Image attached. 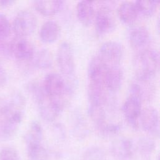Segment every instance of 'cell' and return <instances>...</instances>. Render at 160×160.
<instances>
[{"label":"cell","instance_id":"cell-32","mask_svg":"<svg viewBox=\"0 0 160 160\" xmlns=\"http://www.w3.org/2000/svg\"><path fill=\"white\" fill-rule=\"evenodd\" d=\"M15 2L12 0H0V6L3 8H7L12 5Z\"/></svg>","mask_w":160,"mask_h":160},{"label":"cell","instance_id":"cell-29","mask_svg":"<svg viewBox=\"0 0 160 160\" xmlns=\"http://www.w3.org/2000/svg\"><path fill=\"white\" fill-rule=\"evenodd\" d=\"M12 26L7 18L2 13L0 12V42L4 41L11 34ZM0 42V43H1Z\"/></svg>","mask_w":160,"mask_h":160},{"label":"cell","instance_id":"cell-12","mask_svg":"<svg viewBox=\"0 0 160 160\" xmlns=\"http://www.w3.org/2000/svg\"><path fill=\"white\" fill-rule=\"evenodd\" d=\"M110 151L116 160H131L134 153V142L127 138H119L111 144Z\"/></svg>","mask_w":160,"mask_h":160},{"label":"cell","instance_id":"cell-5","mask_svg":"<svg viewBox=\"0 0 160 160\" xmlns=\"http://www.w3.org/2000/svg\"><path fill=\"white\" fill-rule=\"evenodd\" d=\"M56 59L61 73L65 76L68 82H73L75 70L74 52L71 44L68 42H62L58 48Z\"/></svg>","mask_w":160,"mask_h":160},{"label":"cell","instance_id":"cell-33","mask_svg":"<svg viewBox=\"0 0 160 160\" xmlns=\"http://www.w3.org/2000/svg\"></svg>","mask_w":160,"mask_h":160},{"label":"cell","instance_id":"cell-25","mask_svg":"<svg viewBox=\"0 0 160 160\" xmlns=\"http://www.w3.org/2000/svg\"><path fill=\"white\" fill-rule=\"evenodd\" d=\"M121 126L119 123L106 121L97 128L99 134L103 138H110L118 134L121 131Z\"/></svg>","mask_w":160,"mask_h":160},{"label":"cell","instance_id":"cell-26","mask_svg":"<svg viewBox=\"0 0 160 160\" xmlns=\"http://www.w3.org/2000/svg\"><path fill=\"white\" fill-rule=\"evenodd\" d=\"M28 160H49V154L42 145H37L27 148Z\"/></svg>","mask_w":160,"mask_h":160},{"label":"cell","instance_id":"cell-31","mask_svg":"<svg viewBox=\"0 0 160 160\" xmlns=\"http://www.w3.org/2000/svg\"><path fill=\"white\" fill-rule=\"evenodd\" d=\"M8 79L7 72L4 68L0 65V89L2 88L6 83Z\"/></svg>","mask_w":160,"mask_h":160},{"label":"cell","instance_id":"cell-2","mask_svg":"<svg viewBox=\"0 0 160 160\" xmlns=\"http://www.w3.org/2000/svg\"><path fill=\"white\" fill-rule=\"evenodd\" d=\"M159 65V53L154 48L141 51L134 59L136 78L151 80L156 74Z\"/></svg>","mask_w":160,"mask_h":160},{"label":"cell","instance_id":"cell-15","mask_svg":"<svg viewBox=\"0 0 160 160\" xmlns=\"http://www.w3.org/2000/svg\"><path fill=\"white\" fill-rule=\"evenodd\" d=\"M117 14L121 21L128 24L134 23L139 16L136 4L131 1H123L119 4Z\"/></svg>","mask_w":160,"mask_h":160},{"label":"cell","instance_id":"cell-18","mask_svg":"<svg viewBox=\"0 0 160 160\" xmlns=\"http://www.w3.org/2000/svg\"><path fill=\"white\" fill-rule=\"evenodd\" d=\"M42 139L43 130L41 124L38 121H32L24 135L26 148L42 144Z\"/></svg>","mask_w":160,"mask_h":160},{"label":"cell","instance_id":"cell-22","mask_svg":"<svg viewBox=\"0 0 160 160\" xmlns=\"http://www.w3.org/2000/svg\"><path fill=\"white\" fill-rule=\"evenodd\" d=\"M32 60L36 67L39 69H47L52 66L53 56L49 49L42 48L35 52Z\"/></svg>","mask_w":160,"mask_h":160},{"label":"cell","instance_id":"cell-11","mask_svg":"<svg viewBox=\"0 0 160 160\" xmlns=\"http://www.w3.org/2000/svg\"><path fill=\"white\" fill-rule=\"evenodd\" d=\"M139 123L142 129L153 137L159 134V118L156 109L148 107L141 111Z\"/></svg>","mask_w":160,"mask_h":160},{"label":"cell","instance_id":"cell-30","mask_svg":"<svg viewBox=\"0 0 160 160\" xmlns=\"http://www.w3.org/2000/svg\"><path fill=\"white\" fill-rule=\"evenodd\" d=\"M0 160H19V156L15 148L6 146L0 150Z\"/></svg>","mask_w":160,"mask_h":160},{"label":"cell","instance_id":"cell-8","mask_svg":"<svg viewBox=\"0 0 160 160\" xmlns=\"http://www.w3.org/2000/svg\"><path fill=\"white\" fill-rule=\"evenodd\" d=\"M9 49L10 55L20 61L32 60L36 52L34 45L30 41L18 36L9 42Z\"/></svg>","mask_w":160,"mask_h":160},{"label":"cell","instance_id":"cell-17","mask_svg":"<svg viewBox=\"0 0 160 160\" xmlns=\"http://www.w3.org/2000/svg\"><path fill=\"white\" fill-rule=\"evenodd\" d=\"M61 34L59 24L53 20H48L44 22L39 31V37L45 43L55 42Z\"/></svg>","mask_w":160,"mask_h":160},{"label":"cell","instance_id":"cell-13","mask_svg":"<svg viewBox=\"0 0 160 160\" xmlns=\"http://www.w3.org/2000/svg\"><path fill=\"white\" fill-rule=\"evenodd\" d=\"M128 40L131 46L139 51L149 48L151 34L148 29L143 26H134L128 33Z\"/></svg>","mask_w":160,"mask_h":160},{"label":"cell","instance_id":"cell-20","mask_svg":"<svg viewBox=\"0 0 160 160\" xmlns=\"http://www.w3.org/2000/svg\"><path fill=\"white\" fill-rule=\"evenodd\" d=\"M63 1L44 0L34 1L35 9L44 16H50L58 13L62 8Z\"/></svg>","mask_w":160,"mask_h":160},{"label":"cell","instance_id":"cell-14","mask_svg":"<svg viewBox=\"0 0 160 160\" xmlns=\"http://www.w3.org/2000/svg\"><path fill=\"white\" fill-rule=\"evenodd\" d=\"M151 80L137 78L130 86L129 94L138 97L141 101L149 100L154 93V86Z\"/></svg>","mask_w":160,"mask_h":160},{"label":"cell","instance_id":"cell-3","mask_svg":"<svg viewBox=\"0 0 160 160\" xmlns=\"http://www.w3.org/2000/svg\"><path fill=\"white\" fill-rule=\"evenodd\" d=\"M46 94L54 102L64 108L66 95L72 93L68 87L66 81L58 73L50 72L46 74L42 83Z\"/></svg>","mask_w":160,"mask_h":160},{"label":"cell","instance_id":"cell-16","mask_svg":"<svg viewBox=\"0 0 160 160\" xmlns=\"http://www.w3.org/2000/svg\"><path fill=\"white\" fill-rule=\"evenodd\" d=\"M123 81V72L119 66L108 68L105 86L110 92H115L121 88Z\"/></svg>","mask_w":160,"mask_h":160},{"label":"cell","instance_id":"cell-1","mask_svg":"<svg viewBox=\"0 0 160 160\" xmlns=\"http://www.w3.org/2000/svg\"><path fill=\"white\" fill-rule=\"evenodd\" d=\"M28 90L38 104L41 117L48 122L56 120L63 108L49 98L44 92L42 84L31 82L28 85Z\"/></svg>","mask_w":160,"mask_h":160},{"label":"cell","instance_id":"cell-23","mask_svg":"<svg viewBox=\"0 0 160 160\" xmlns=\"http://www.w3.org/2000/svg\"><path fill=\"white\" fill-rule=\"evenodd\" d=\"M134 145L135 149L144 156H150L156 149V143L151 137H141Z\"/></svg>","mask_w":160,"mask_h":160},{"label":"cell","instance_id":"cell-4","mask_svg":"<svg viewBox=\"0 0 160 160\" xmlns=\"http://www.w3.org/2000/svg\"><path fill=\"white\" fill-rule=\"evenodd\" d=\"M112 1L100 2L95 14V25L97 31L101 34L109 33L116 28V21L112 12Z\"/></svg>","mask_w":160,"mask_h":160},{"label":"cell","instance_id":"cell-10","mask_svg":"<svg viewBox=\"0 0 160 160\" xmlns=\"http://www.w3.org/2000/svg\"><path fill=\"white\" fill-rule=\"evenodd\" d=\"M109 66L98 55L90 60L88 67V84L105 86V81Z\"/></svg>","mask_w":160,"mask_h":160},{"label":"cell","instance_id":"cell-24","mask_svg":"<svg viewBox=\"0 0 160 160\" xmlns=\"http://www.w3.org/2000/svg\"><path fill=\"white\" fill-rule=\"evenodd\" d=\"M139 15L144 17H150L154 14L159 4L158 1L139 0L135 2Z\"/></svg>","mask_w":160,"mask_h":160},{"label":"cell","instance_id":"cell-28","mask_svg":"<svg viewBox=\"0 0 160 160\" xmlns=\"http://www.w3.org/2000/svg\"><path fill=\"white\" fill-rule=\"evenodd\" d=\"M81 160H108L104 151L99 147H91L84 152Z\"/></svg>","mask_w":160,"mask_h":160},{"label":"cell","instance_id":"cell-21","mask_svg":"<svg viewBox=\"0 0 160 160\" xmlns=\"http://www.w3.org/2000/svg\"><path fill=\"white\" fill-rule=\"evenodd\" d=\"M21 123L12 119L0 118V139L9 141L16 134Z\"/></svg>","mask_w":160,"mask_h":160},{"label":"cell","instance_id":"cell-7","mask_svg":"<svg viewBox=\"0 0 160 160\" xmlns=\"http://www.w3.org/2000/svg\"><path fill=\"white\" fill-rule=\"evenodd\" d=\"M122 56V45L115 41L104 42L100 47L98 54V56L109 67L119 66Z\"/></svg>","mask_w":160,"mask_h":160},{"label":"cell","instance_id":"cell-27","mask_svg":"<svg viewBox=\"0 0 160 160\" xmlns=\"http://www.w3.org/2000/svg\"><path fill=\"white\" fill-rule=\"evenodd\" d=\"M88 126L82 116L78 114L74 118L73 132L78 138H84L88 134Z\"/></svg>","mask_w":160,"mask_h":160},{"label":"cell","instance_id":"cell-9","mask_svg":"<svg viewBox=\"0 0 160 160\" xmlns=\"http://www.w3.org/2000/svg\"><path fill=\"white\" fill-rule=\"evenodd\" d=\"M141 100L134 94H129L122 104V111L128 124L134 129L139 127L141 112Z\"/></svg>","mask_w":160,"mask_h":160},{"label":"cell","instance_id":"cell-19","mask_svg":"<svg viewBox=\"0 0 160 160\" xmlns=\"http://www.w3.org/2000/svg\"><path fill=\"white\" fill-rule=\"evenodd\" d=\"M76 14L82 24L87 26L91 24L94 18L93 2L90 1H79L76 6Z\"/></svg>","mask_w":160,"mask_h":160},{"label":"cell","instance_id":"cell-6","mask_svg":"<svg viewBox=\"0 0 160 160\" xmlns=\"http://www.w3.org/2000/svg\"><path fill=\"white\" fill-rule=\"evenodd\" d=\"M37 23V18L32 12L29 10H22L14 18L11 26L12 30L17 36L24 38L33 33Z\"/></svg>","mask_w":160,"mask_h":160}]
</instances>
